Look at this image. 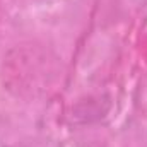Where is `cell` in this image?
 Returning <instances> with one entry per match:
<instances>
[{
	"label": "cell",
	"instance_id": "cell-1",
	"mask_svg": "<svg viewBox=\"0 0 147 147\" xmlns=\"http://www.w3.org/2000/svg\"><path fill=\"white\" fill-rule=\"evenodd\" d=\"M0 24H2V9H0Z\"/></svg>",
	"mask_w": 147,
	"mask_h": 147
}]
</instances>
